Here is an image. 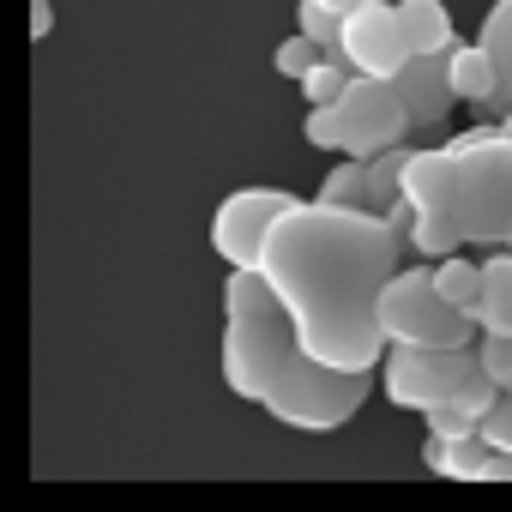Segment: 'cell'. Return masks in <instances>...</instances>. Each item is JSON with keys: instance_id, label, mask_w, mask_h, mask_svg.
Returning <instances> with one entry per match:
<instances>
[{"instance_id": "13", "label": "cell", "mask_w": 512, "mask_h": 512, "mask_svg": "<svg viewBox=\"0 0 512 512\" xmlns=\"http://www.w3.org/2000/svg\"><path fill=\"white\" fill-rule=\"evenodd\" d=\"M398 7V31L410 43V55H440L452 49V13H446V0H392Z\"/></svg>"}, {"instance_id": "26", "label": "cell", "mask_w": 512, "mask_h": 512, "mask_svg": "<svg viewBox=\"0 0 512 512\" xmlns=\"http://www.w3.org/2000/svg\"><path fill=\"white\" fill-rule=\"evenodd\" d=\"M506 247H512V229H506Z\"/></svg>"}, {"instance_id": "22", "label": "cell", "mask_w": 512, "mask_h": 512, "mask_svg": "<svg viewBox=\"0 0 512 512\" xmlns=\"http://www.w3.org/2000/svg\"><path fill=\"white\" fill-rule=\"evenodd\" d=\"M320 55H326L320 43H308L302 31H290V37L278 43V55H272V61H278V73H284V79H302V73H308V67L320 61Z\"/></svg>"}, {"instance_id": "11", "label": "cell", "mask_w": 512, "mask_h": 512, "mask_svg": "<svg viewBox=\"0 0 512 512\" xmlns=\"http://www.w3.org/2000/svg\"><path fill=\"white\" fill-rule=\"evenodd\" d=\"M398 199L422 217H452V157H446V145H428V151L404 157Z\"/></svg>"}, {"instance_id": "9", "label": "cell", "mask_w": 512, "mask_h": 512, "mask_svg": "<svg viewBox=\"0 0 512 512\" xmlns=\"http://www.w3.org/2000/svg\"><path fill=\"white\" fill-rule=\"evenodd\" d=\"M386 85L398 91L410 127H440V121L452 115V103H458L452 73H446V49H440V55H404L398 73H392Z\"/></svg>"}, {"instance_id": "24", "label": "cell", "mask_w": 512, "mask_h": 512, "mask_svg": "<svg viewBox=\"0 0 512 512\" xmlns=\"http://www.w3.org/2000/svg\"><path fill=\"white\" fill-rule=\"evenodd\" d=\"M320 7H332V13H350V7H356V0H320Z\"/></svg>"}, {"instance_id": "10", "label": "cell", "mask_w": 512, "mask_h": 512, "mask_svg": "<svg viewBox=\"0 0 512 512\" xmlns=\"http://www.w3.org/2000/svg\"><path fill=\"white\" fill-rule=\"evenodd\" d=\"M422 464L434 476H452V482H512V452L488 446L482 434H464V440L428 434L422 440Z\"/></svg>"}, {"instance_id": "2", "label": "cell", "mask_w": 512, "mask_h": 512, "mask_svg": "<svg viewBox=\"0 0 512 512\" xmlns=\"http://www.w3.org/2000/svg\"><path fill=\"white\" fill-rule=\"evenodd\" d=\"M223 386L241 404H260L272 422L296 434H332L344 428L368 392L374 374H338L314 362L284 314V302L266 290L260 272H229L223 284Z\"/></svg>"}, {"instance_id": "1", "label": "cell", "mask_w": 512, "mask_h": 512, "mask_svg": "<svg viewBox=\"0 0 512 512\" xmlns=\"http://www.w3.org/2000/svg\"><path fill=\"white\" fill-rule=\"evenodd\" d=\"M398 266H404V229L392 217L326 205V199H296L272 223L253 272L284 302L314 362L338 374H374L386 356L374 302Z\"/></svg>"}, {"instance_id": "17", "label": "cell", "mask_w": 512, "mask_h": 512, "mask_svg": "<svg viewBox=\"0 0 512 512\" xmlns=\"http://www.w3.org/2000/svg\"><path fill=\"white\" fill-rule=\"evenodd\" d=\"M314 199H326V205H356V211H374V187H368V157H338V169L320 181V193ZM380 217V211H374Z\"/></svg>"}, {"instance_id": "8", "label": "cell", "mask_w": 512, "mask_h": 512, "mask_svg": "<svg viewBox=\"0 0 512 512\" xmlns=\"http://www.w3.org/2000/svg\"><path fill=\"white\" fill-rule=\"evenodd\" d=\"M404 55H410V43L398 31V7H386V0H356L344 13V61H350V73L392 79Z\"/></svg>"}, {"instance_id": "6", "label": "cell", "mask_w": 512, "mask_h": 512, "mask_svg": "<svg viewBox=\"0 0 512 512\" xmlns=\"http://www.w3.org/2000/svg\"><path fill=\"white\" fill-rule=\"evenodd\" d=\"M380 368H386V398H392L398 410H434V404H446L452 392H464V386L482 374V362H476L470 344H458V350L386 344Z\"/></svg>"}, {"instance_id": "18", "label": "cell", "mask_w": 512, "mask_h": 512, "mask_svg": "<svg viewBox=\"0 0 512 512\" xmlns=\"http://www.w3.org/2000/svg\"><path fill=\"white\" fill-rule=\"evenodd\" d=\"M434 290H440L452 308L476 314V302H482V266H476V260H458V253H446V260H434Z\"/></svg>"}, {"instance_id": "4", "label": "cell", "mask_w": 512, "mask_h": 512, "mask_svg": "<svg viewBox=\"0 0 512 512\" xmlns=\"http://www.w3.org/2000/svg\"><path fill=\"white\" fill-rule=\"evenodd\" d=\"M308 145L320 151H338V157H374V151H392V145H410V115L398 103V91L386 79H368V73H350V85L332 97V103H314L308 121H302Z\"/></svg>"}, {"instance_id": "12", "label": "cell", "mask_w": 512, "mask_h": 512, "mask_svg": "<svg viewBox=\"0 0 512 512\" xmlns=\"http://www.w3.org/2000/svg\"><path fill=\"white\" fill-rule=\"evenodd\" d=\"M494 380L488 374H476L464 392H452L446 404H434V410H422V422H428V434H440V440H464V434H476V422L488 416V404H494Z\"/></svg>"}, {"instance_id": "16", "label": "cell", "mask_w": 512, "mask_h": 512, "mask_svg": "<svg viewBox=\"0 0 512 512\" xmlns=\"http://www.w3.org/2000/svg\"><path fill=\"white\" fill-rule=\"evenodd\" d=\"M446 73H452L458 103H476V109L494 103V61H488L482 43H452L446 49Z\"/></svg>"}, {"instance_id": "23", "label": "cell", "mask_w": 512, "mask_h": 512, "mask_svg": "<svg viewBox=\"0 0 512 512\" xmlns=\"http://www.w3.org/2000/svg\"><path fill=\"white\" fill-rule=\"evenodd\" d=\"M476 434H482L488 446L512 452V392H494V404H488V416L476 422Z\"/></svg>"}, {"instance_id": "19", "label": "cell", "mask_w": 512, "mask_h": 512, "mask_svg": "<svg viewBox=\"0 0 512 512\" xmlns=\"http://www.w3.org/2000/svg\"><path fill=\"white\" fill-rule=\"evenodd\" d=\"M296 31L308 43H320L326 55H344V13L320 7V0H302V7H296Z\"/></svg>"}, {"instance_id": "5", "label": "cell", "mask_w": 512, "mask_h": 512, "mask_svg": "<svg viewBox=\"0 0 512 512\" xmlns=\"http://www.w3.org/2000/svg\"><path fill=\"white\" fill-rule=\"evenodd\" d=\"M374 320L386 344H410V350H458L476 338V320L434 290V272H404V266L386 278Z\"/></svg>"}, {"instance_id": "14", "label": "cell", "mask_w": 512, "mask_h": 512, "mask_svg": "<svg viewBox=\"0 0 512 512\" xmlns=\"http://www.w3.org/2000/svg\"><path fill=\"white\" fill-rule=\"evenodd\" d=\"M476 43H482L488 61H494V103H488V109L506 115V109H512V0H494V7H488Z\"/></svg>"}, {"instance_id": "20", "label": "cell", "mask_w": 512, "mask_h": 512, "mask_svg": "<svg viewBox=\"0 0 512 512\" xmlns=\"http://www.w3.org/2000/svg\"><path fill=\"white\" fill-rule=\"evenodd\" d=\"M296 85H302L308 109H314V103H332V97L350 85V61H344V55H320V61H314V67H308Z\"/></svg>"}, {"instance_id": "21", "label": "cell", "mask_w": 512, "mask_h": 512, "mask_svg": "<svg viewBox=\"0 0 512 512\" xmlns=\"http://www.w3.org/2000/svg\"><path fill=\"white\" fill-rule=\"evenodd\" d=\"M476 362H482V374H488L500 392H512V332H482Z\"/></svg>"}, {"instance_id": "15", "label": "cell", "mask_w": 512, "mask_h": 512, "mask_svg": "<svg viewBox=\"0 0 512 512\" xmlns=\"http://www.w3.org/2000/svg\"><path fill=\"white\" fill-rule=\"evenodd\" d=\"M476 332H512V247L482 260V302H476Z\"/></svg>"}, {"instance_id": "25", "label": "cell", "mask_w": 512, "mask_h": 512, "mask_svg": "<svg viewBox=\"0 0 512 512\" xmlns=\"http://www.w3.org/2000/svg\"><path fill=\"white\" fill-rule=\"evenodd\" d=\"M494 127H500V133H506V139H512V109H506V115H500V121H494Z\"/></svg>"}, {"instance_id": "7", "label": "cell", "mask_w": 512, "mask_h": 512, "mask_svg": "<svg viewBox=\"0 0 512 512\" xmlns=\"http://www.w3.org/2000/svg\"><path fill=\"white\" fill-rule=\"evenodd\" d=\"M290 205H296V199L278 193V187H241V193H229V199L217 205V217H211V247H217V260H223L229 272H253V266H260V247H266L272 223H278Z\"/></svg>"}, {"instance_id": "3", "label": "cell", "mask_w": 512, "mask_h": 512, "mask_svg": "<svg viewBox=\"0 0 512 512\" xmlns=\"http://www.w3.org/2000/svg\"><path fill=\"white\" fill-rule=\"evenodd\" d=\"M452 157V223L476 247H506L512 229V139L500 127H470L446 139Z\"/></svg>"}]
</instances>
